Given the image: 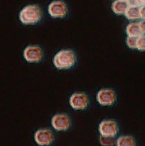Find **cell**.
<instances>
[{
  "label": "cell",
  "instance_id": "cell-4",
  "mask_svg": "<svg viewBox=\"0 0 145 146\" xmlns=\"http://www.w3.org/2000/svg\"><path fill=\"white\" fill-rule=\"evenodd\" d=\"M70 104L73 109L84 110L90 103L89 96L84 92H75L70 98Z\"/></svg>",
  "mask_w": 145,
  "mask_h": 146
},
{
  "label": "cell",
  "instance_id": "cell-14",
  "mask_svg": "<svg viewBox=\"0 0 145 146\" xmlns=\"http://www.w3.org/2000/svg\"><path fill=\"white\" fill-rule=\"evenodd\" d=\"M100 142L102 146H114L116 144L117 140L115 137H106L103 136H100Z\"/></svg>",
  "mask_w": 145,
  "mask_h": 146
},
{
  "label": "cell",
  "instance_id": "cell-7",
  "mask_svg": "<svg viewBox=\"0 0 145 146\" xmlns=\"http://www.w3.org/2000/svg\"><path fill=\"white\" fill-rule=\"evenodd\" d=\"M43 56V50L39 45H28L24 51V59L30 63L40 62L42 60Z\"/></svg>",
  "mask_w": 145,
  "mask_h": 146
},
{
  "label": "cell",
  "instance_id": "cell-11",
  "mask_svg": "<svg viewBox=\"0 0 145 146\" xmlns=\"http://www.w3.org/2000/svg\"><path fill=\"white\" fill-rule=\"evenodd\" d=\"M129 5V1L117 0L112 3L111 8L113 11L117 15L125 14Z\"/></svg>",
  "mask_w": 145,
  "mask_h": 146
},
{
  "label": "cell",
  "instance_id": "cell-8",
  "mask_svg": "<svg viewBox=\"0 0 145 146\" xmlns=\"http://www.w3.org/2000/svg\"><path fill=\"white\" fill-rule=\"evenodd\" d=\"M98 130L101 136L115 137L119 133V128L117 122L112 119L104 120L100 123Z\"/></svg>",
  "mask_w": 145,
  "mask_h": 146
},
{
  "label": "cell",
  "instance_id": "cell-12",
  "mask_svg": "<svg viewBox=\"0 0 145 146\" xmlns=\"http://www.w3.org/2000/svg\"><path fill=\"white\" fill-rule=\"evenodd\" d=\"M126 32L128 36L139 38L142 35L139 27V23H133L129 24L127 26Z\"/></svg>",
  "mask_w": 145,
  "mask_h": 146
},
{
  "label": "cell",
  "instance_id": "cell-15",
  "mask_svg": "<svg viewBox=\"0 0 145 146\" xmlns=\"http://www.w3.org/2000/svg\"><path fill=\"white\" fill-rule=\"evenodd\" d=\"M137 40H138V38L128 36L126 40V43L130 49H136Z\"/></svg>",
  "mask_w": 145,
  "mask_h": 146
},
{
  "label": "cell",
  "instance_id": "cell-16",
  "mask_svg": "<svg viewBox=\"0 0 145 146\" xmlns=\"http://www.w3.org/2000/svg\"><path fill=\"white\" fill-rule=\"evenodd\" d=\"M136 49L140 51H145V35H142L138 38Z\"/></svg>",
  "mask_w": 145,
  "mask_h": 146
},
{
  "label": "cell",
  "instance_id": "cell-18",
  "mask_svg": "<svg viewBox=\"0 0 145 146\" xmlns=\"http://www.w3.org/2000/svg\"><path fill=\"white\" fill-rule=\"evenodd\" d=\"M140 16L141 18L145 20V5L140 7Z\"/></svg>",
  "mask_w": 145,
  "mask_h": 146
},
{
  "label": "cell",
  "instance_id": "cell-3",
  "mask_svg": "<svg viewBox=\"0 0 145 146\" xmlns=\"http://www.w3.org/2000/svg\"><path fill=\"white\" fill-rule=\"evenodd\" d=\"M55 140L53 132L47 128L38 129L34 134V140L39 146H50L54 142Z\"/></svg>",
  "mask_w": 145,
  "mask_h": 146
},
{
  "label": "cell",
  "instance_id": "cell-17",
  "mask_svg": "<svg viewBox=\"0 0 145 146\" xmlns=\"http://www.w3.org/2000/svg\"><path fill=\"white\" fill-rule=\"evenodd\" d=\"M139 25L142 34L145 35V20H142L139 23Z\"/></svg>",
  "mask_w": 145,
  "mask_h": 146
},
{
  "label": "cell",
  "instance_id": "cell-1",
  "mask_svg": "<svg viewBox=\"0 0 145 146\" xmlns=\"http://www.w3.org/2000/svg\"><path fill=\"white\" fill-rule=\"evenodd\" d=\"M53 62L55 67L58 69H69L76 64L77 55L71 49L61 50L55 55Z\"/></svg>",
  "mask_w": 145,
  "mask_h": 146
},
{
  "label": "cell",
  "instance_id": "cell-2",
  "mask_svg": "<svg viewBox=\"0 0 145 146\" xmlns=\"http://www.w3.org/2000/svg\"><path fill=\"white\" fill-rule=\"evenodd\" d=\"M43 12L38 5H29L20 11L19 19L24 25H36L39 23L42 18Z\"/></svg>",
  "mask_w": 145,
  "mask_h": 146
},
{
  "label": "cell",
  "instance_id": "cell-10",
  "mask_svg": "<svg viewBox=\"0 0 145 146\" xmlns=\"http://www.w3.org/2000/svg\"><path fill=\"white\" fill-rule=\"evenodd\" d=\"M129 6L125 13V16L129 20H135L141 18L140 6L138 1H129Z\"/></svg>",
  "mask_w": 145,
  "mask_h": 146
},
{
  "label": "cell",
  "instance_id": "cell-5",
  "mask_svg": "<svg viewBox=\"0 0 145 146\" xmlns=\"http://www.w3.org/2000/svg\"><path fill=\"white\" fill-rule=\"evenodd\" d=\"M71 119L67 113H57L53 116L51 120L53 128L58 131H65L71 126Z\"/></svg>",
  "mask_w": 145,
  "mask_h": 146
},
{
  "label": "cell",
  "instance_id": "cell-13",
  "mask_svg": "<svg viewBox=\"0 0 145 146\" xmlns=\"http://www.w3.org/2000/svg\"><path fill=\"white\" fill-rule=\"evenodd\" d=\"M117 146H136L134 138L131 136H120L116 142Z\"/></svg>",
  "mask_w": 145,
  "mask_h": 146
},
{
  "label": "cell",
  "instance_id": "cell-9",
  "mask_svg": "<svg viewBox=\"0 0 145 146\" xmlns=\"http://www.w3.org/2000/svg\"><path fill=\"white\" fill-rule=\"evenodd\" d=\"M96 98L98 103L101 105L111 106L116 100V94L112 89L103 88L98 92Z\"/></svg>",
  "mask_w": 145,
  "mask_h": 146
},
{
  "label": "cell",
  "instance_id": "cell-6",
  "mask_svg": "<svg viewBox=\"0 0 145 146\" xmlns=\"http://www.w3.org/2000/svg\"><path fill=\"white\" fill-rule=\"evenodd\" d=\"M48 12L53 18H63L68 13V7L64 1H54L49 5Z\"/></svg>",
  "mask_w": 145,
  "mask_h": 146
}]
</instances>
